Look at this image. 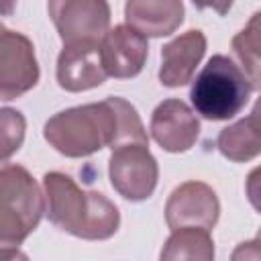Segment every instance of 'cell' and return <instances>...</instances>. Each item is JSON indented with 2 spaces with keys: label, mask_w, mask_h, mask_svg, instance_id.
I'll use <instances>...</instances> for the list:
<instances>
[{
  "label": "cell",
  "mask_w": 261,
  "mask_h": 261,
  "mask_svg": "<svg viewBox=\"0 0 261 261\" xmlns=\"http://www.w3.org/2000/svg\"><path fill=\"white\" fill-rule=\"evenodd\" d=\"M27 130L24 116L14 108H0V167L22 147Z\"/></svg>",
  "instance_id": "e0dca14e"
},
{
  "label": "cell",
  "mask_w": 261,
  "mask_h": 261,
  "mask_svg": "<svg viewBox=\"0 0 261 261\" xmlns=\"http://www.w3.org/2000/svg\"><path fill=\"white\" fill-rule=\"evenodd\" d=\"M259 12H255L249 20V24L232 39V51L243 63V73L251 82L253 90L261 88V77H259Z\"/></svg>",
  "instance_id": "2e32d148"
},
{
  "label": "cell",
  "mask_w": 261,
  "mask_h": 261,
  "mask_svg": "<svg viewBox=\"0 0 261 261\" xmlns=\"http://www.w3.org/2000/svg\"><path fill=\"white\" fill-rule=\"evenodd\" d=\"M43 135L65 157H88L104 147L114 149L122 143L149 145L137 108L118 96L57 112L45 122Z\"/></svg>",
  "instance_id": "6da1fadb"
},
{
  "label": "cell",
  "mask_w": 261,
  "mask_h": 261,
  "mask_svg": "<svg viewBox=\"0 0 261 261\" xmlns=\"http://www.w3.org/2000/svg\"><path fill=\"white\" fill-rule=\"evenodd\" d=\"M39 82V63L33 41L16 31L0 33V98L14 100Z\"/></svg>",
  "instance_id": "52a82bcc"
},
{
  "label": "cell",
  "mask_w": 261,
  "mask_h": 261,
  "mask_svg": "<svg viewBox=\"0 0 261 261\" xmlns=\"http://www.w3.org/2000/svg\"><path fill=\"white\" fill-rule=\"evenodd\" d=\"M216 147L226 159L237 161V163L255 159L261 151L259 108L255 106V110L247 118L222 128L218 139H216Z\"/></svg>",
  "instance_id": "5bb4252c"
},
{
  "label": "cell",
  "mask_w": 261,
  "mask_h": 261,
  "mask_svg": "<svg viewBox=\"0 0 261 261\" xmlns=\"http://www.w3.org/2000/svg\"><path fill=\"white\" fill-rule=\"evenodd\" d=\"M2 31H4V27H2V22H0V33H2Z\"/></svg>",
  "instance_id": "d6986e66"
},
{
  "label": "cell",
  "mask_w": 261,
  "mask_h": 261,
  "mask_svg": "<svg viewBox=\"0 0 261 261\" xmlns=\"http://www.w3.org/2000/svg\"><path fill=\"white\" fill-rule=\"evenodd\" d=\"M45 212V194L20 165L0 167V259L24 255L22 241L39 226Z\"/></svg>",
  "instance_id": "3957f363"
},
{
  "label": "cell",
  "mask_w": 261,
  "mask_h": 261,
  "mask_svg": "<svg viewBox=\"0 0 261 261\" xmlns=\"http://www.w3.org/2000/svg\"><path fill=\"white\" fill-rule=\"evenodd\" d=\"M149 55L147 37L128 24H116L100 39V57L106 75L116 80L135 77L141 73Z\"/></svg>",
  "instance_id": "9c48e42d"
},
{
  "label": "cell",
  "mask_w": 261,
  "mask_h": 261,
  "mask_svg": "<svg viewBox=\"0 0 261 261\" xmlns=\"http://www.w3.org/2000/svg\"><path fill=\"white\" fill-rule=\"evenodd\" d=\"M206 53V37L202 31L192 29L171 43H167L161 49V67H159V80L167 88H179L186 86L198 63L202 61Z\"/></svg>",
  "instance_id": "7c38bea8"
},
{
  "label": "cell",
  "mask_w": 261,
  "mask_h": 261,
  "mask_svg": "<svg viewBox=\"0 0 261 261\" xmlns=\"http://www.w3.org/2000/svg\"><path fill=\"white\" fill-rule=\"evenodd\" d=\"M218 214L220 204L216 192L204 181H186L177 186L165 204V220L171 230L181 226L212 230L218 222Z\"/></svg>",
  "instance_id": "ba28073f"
},
{
  "label": "cell",
  "mask_w": 261,
  "mask_h": 261,
  "mask_svg": "<svg viewBox=\"0 0 261 261\" xmlns=\"http://www.w3.org/2000/svg\"><path fill=\"white\" fill-rule=\"evenodd\" d=\"M108 175L112 188L130 202L151 198L157 186L159 167L145 143H122L110 155Z\"/></svg>",
  "instance_id": "5b68a950"
},
{
  "label": "cell",
  "mask_w": 261,
  "mask_h": 261,
  "mask_svg": "<svg viewBox=\"0 0 261 261\" xmlns=\"http://www.w3.org/2000/svg\"><path fill=\"white\" fill-rule=\"evenodd\" d=\"M126 24L143 37H167L184 22L181 0H126Z\"/></svg>",
  "instance_id": "4fadbf2b"
},
{
  "label": "cell",
  "mask_w": 261,
  "mask_h": 261,
  "mask_svg": "<svg viewBox=\"0 0 261 261\" xmlns=\"http://www.w3.org/2000/svg\"><path fill=\"white\" fill-rule=\"evenodd\" d=\"M214 257V243L210 230L200 226H181L167 239L161 259H200L210 261Z\"/></svg>",
  "instance_id": "9a60e30c"
},
{
  "label": "cell",
  "mask_w": 261,
  "mask_h": 261,
  "mask_svg": "<svg viewBox=\"0 0 261 261\" xmlns=\"http://www.w3.org/2000/svg\"><path fill=\"white\" fill-rule=\"evenodd\" d=\"M192 2H194V6L200 8V10H204V8L216 10L220 16L226 14V12L230 10V6H232V0H192Z\"/></svg>",
  "instance_id": "ac0fdd59"
},
{
  "label": "cell",
  "mask_w": 261,
  "mask_h": 261,
  "mask_svg": "<svg viewBox=\"0 0 261 261\" xmlns=\"http://www.w3.org/2000/svg\"><path fill=\"white\" fill-rule=\"evenodd\" d=\"M49 16L63 41H100L110 24L106 0H49Z\"/></svg>",
  "instance_id": "8992f818"
},
{
  "label": "cell",
  "mask_w": 261,
  "mask_h": 261,
  "mask_svg": "<svg viewBox=\"0 0 261 261\" xmlns=\"http://www.w3.org/2000/svg\"><path fill=\"white\" fill-rule=\"evenodd\" d=\"M43 190L47 218L57 228L86 241H104L118 230L120 212L104 194L82 190L61 171L45 173Z\"/></svg>",
  "instance_id": "7a4b0ae2"
},
{
  "label": "cell",
  "mask_w": 261,
  "mask_h": 261,
  "mask_svg": "<svg viewBox=\"0 0 261 261\" xmlns=\"http://www.w3.org/2000/svg\"><path fill=\"white\" fill-rule=\"evenodd\" d=\"M151 135L161 149L169 153H184L196 143L200 122L186 102L169 98L153 110Z\"/></svg>",
  "instance_id": "8fae6325"
},
{
  "label": "cell",
  "mask_w": 261,
  "mask_h": 261,
  "mask_svg": "<svg viewBox=\"0 0 261 261\" xmlns=\"http://www.w3.org/2000/svg\"><path fill=\"white\" fill-rule=\"evenodd\" d=\"M253 92L247 75L226 55H214L192 84L190 100L196 112L208 120H228L237 116Z\"/></svg>",
  "instance_id": "277c9868"
},
{
  "label": "cell",
  "mask_w": 261,
  "mask_h": 261,
  "mask_svg": "<svg viewBox=\"0 0 261 261\" xmlns=\"http://www.w3.org/2000/svg\"><path fill=\"white\" fill-rule=\"evenodd\" d=\"M106 71L100 57V41H75L63 45L57 57V84L67 92H84L104 84Z\"/></svg>",
  "instance_id": "30bf717a"
}]
</instances>
